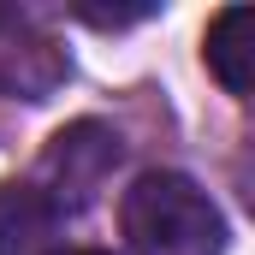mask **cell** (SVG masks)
Here are the masks:
<instances>
[{"instance_id": "2", "label": "cell", "mask_w": 255, "mask_h": 255, "mask_svg": "<svg viewBox=\"0 0 255 255\" xmlns=\"http://www.w3.org/2000/svg\"><path fill=\"white\" fill-rule=\"evenodd\" d=\"M119 166V136L107 125H95V119H83V125H65L54 142H48V154H42V178H48V202L54 208H83L89 196L101 190V178Z\"/></svg>"}, {"instance_id": "4", "label": "cell", "mask_w": 255, "mask_h": 255, "mask_svg": "<svg viewBox=\"0 0 255 255\" xmlns=\"http://www.w3.org/2000/svg\"><path fill=\"white\" fill-rule=\"evenodd\" d=\"M60 232V208L42 184H0V255H48Z\"/></svg>"}, {"instance_id": "5", "label": "cell", "mask_w": 255, "mask_h": 255, "mask_svg": "<svg viewBox=\"0 0 255 255\" xmlns=\"http://www.w3.org/2000/svg\"><path fill=\"white\" fill-rule=\"evenodd\" d=\"M208 65L232 95H250V83H255V6H226L208 24Z\"/></svg>"}, {"instance_id": "3", "label": "cell", "mask_w": 255, "mask_h": 255, "mask_svg": "<svg viewBox=\"0 0 255 255\" xmlns=\"http://www.w3.org/2000/svg\"><path fill=\"white\" fill-rule=\"evenodd\" d=\"M60 77H65V60L54 54V42H48L30 18L0 12V95L42 101Z\"/></svg>"}, {"instance_id": "1", "label": "cell", "mask_w": 255, "mask_h": 255, "mask_svg": "<svg viewBox=\"0 0 255 255\" xmlns=\"http://www.w3.org/2000/svg\"><path fill=\"white\" fill-rule=\"evenodd\" d=\"M125 238L136 255H220L226 220L208 202V190L184 172H142L125 190Z\"/></svg>"}]
</instances>
